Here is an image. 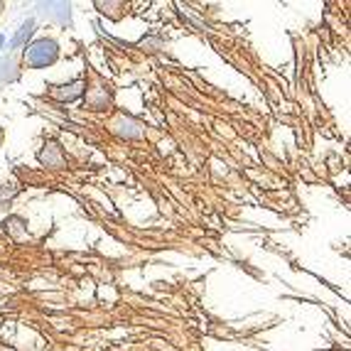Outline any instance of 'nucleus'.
Instances as JSON below:
<instances>
[{
  "label": "nucleus",
  "mask_w": 351,
  "mask_h": 351,
  "mask_svg": "<svg viewBox=\"0 0 351 351\" xmlns=\"http://www.w3.org/2000/svg\"><path fill=\"white\" fill-rule=\"evenodd\" d=\"M59 59V45L52 37H40V40L29 42L27 47H23V64L27 69H45L52 66Z\"/></svg>",
  "instance_id": "nucleus-1"
},
{
  "label": "nucleus",
  "mask_w": 351,
  "mask_h": 351,
  "mask_svg": "<svg viewBox=\"0 0 351 351\" xmlns=\"http://www.w3.org/2000/svg\"><path fill=\"white\" fill-rule=\"evenodd\" d=\"M84 91H86V84L82 79H76L71 84H64V86H49V96L59 104H71V101L82 99Z\"/></svg>",
  "instance_id": "nucleus-2"
},
{
  "label": "nucleus",
  "mask_w": 351,
  "mask_h": 351,
  "mask_svg": "<svg viewBox=\"0 0 351 351\" xmlns=\"http://www.w3.org/2000/svg\"><path fill=\"white\" fill-rule=\"evenodd\" d=\"M40 162L45 165V167H64L66 155H64V150H62V145L54 141L45 143L40 150Z\"/></svg>",
  "instance_id": "nucleus-3"
},
{
  "label": "nucleus",
  "mask_w": 351,
  "mask_h": 351,
  "mask_svg": "<svg viewBox=\"0 0 351 351\" xmlns=\"http://www.w3.org/2000/svg\"><path fill=\"white\" fill-rule=\"evenodd\" d=\"M113 133L116 135H121V138H141L143 135V125L135 121V118H130V116H125V113H118L116 116V121H113Z\"/></svg>",
  "instance_id": "nucleus-4"
},
{
  "label": "nucleus",
  "mask_w": 351,
  "mask_h": 351,
  "mask_svg": "<svg viewBox=\"0 0 351 351\" xmlns=\"http://www.w3.org/2000/svg\"><path fill=\"white\" fill-rule=\"evenodd\" d=\"M40 12L45 18L57 20L59 25H71V5L69 3H40Z\"/></svg>",
  "instance_id": "nucleus-5"
},
{
  "label": "nucleus",
  "mask_w": 351,
  "mask_h": 351,
  "mask_svg": "<svg viewBox=\"0 0 351 351\" xmlns=\"http://www.w3.org/2000/svg\"><path fill=\"white\" fill-rule=\"evenodd\" d=\"M35 18H27L23 25H20V29L12 35V40H10V45H8V54H15L20 47H27V40L32 35H35Z\"/></svg>",
  "instance_id": "nucleus-6"
},
{
  "label": "nucleus",
  "mask_w": 351,
  "mask_h": 351,
  "mask_svg": "<svg viewBox=\"0 0 351 351\" xmlns=\"http://www.w3.org/2000/svg\"><path fill=\"white\" fill-rule=\"evenodd\" d=\"M20 79V66L15 54H5L0 57V84H12Z\"/></svg>",
  "instance_id": "nucleus-7"
},
{
  "label": "nucleus",
  "mask_w": 351,
  "mask_h": 351,
  "mask_svg": "<svg viewBox=\"0 0 351 351\" xmlns=\"http://www.w3.org/2000/svg\"><path fill=\"white\" fill-rule=\"evenodd\" d=\"M3 228H5V234L15 241L27 236V221H25L23 217H8L5 221H3Z\"/></svg>",
  "instance_id": "nucleus-8"
},
{
  "label": "nucleus",
  "mask_w": 351,
  "mask_h": 351,
  "mask_svg": "<svg viewBox=\"0 0 351 351\" xmlns=\"http://www.w3.org/2000/svg\"><path fill=\"white\" fill-rule=\"evenodd\" d=\"M86 101L94 111H106L108 104H111V99H108V94H106V88H94V91L86 96Z\"/></svg>",
  "instance_id": "nucleus-9"
},
{
  "label": "nucleus",
  "mask_w": 351,
  "mask_h": 351,
  "mask_svg": "<svg viewBox=\"0 0 351 351\" xmlns=\"http://www.w3.org/2000/svg\"><path fill=\"white\" fill-rule=\"evenodd\" d=\"M15 194H18V187H15V184H3V187H0V209H3V206H8V202H12V197H15Z\"/></svg>",
  "instance_id": "nucleus-10"
},
{
  "label": "nucleus",
  "mask_w": 351,
  "mask_h": 351,
  "mask_svg": "<svg viewBox=\"0 0 351 351\" xmlns=\"http://www.w3.org/2000/svg\"><path fill=\"white\" fill-rule=\"evenodd\" d=\"M3 47H5V35H0V52H3Z\"/></svg>",
  "instance_id": "nucleus-11"
},
{
  "label": "nucleus",
  "mask_w": 351,
  "mask_h": 351,
  "mask_svg": "<svg viewBox=\"0 0 351 351\" xmlns=\"http://www.w3.org/2000/svg\"><path fill=\"white\" fill-rule=\"evenodd\" d=\"M0 351H18V349H12V346H0Z\"/></svg>",
  "instance_id": "nucleus-12"
},
{
  "label": "nucleus",
  "mask_w": 351,
  "mask_h": 351,
  "mask_svg": "<svg viewBox=\"0 0 351 351\" xmlns=\"http://www.w3.org/2000/svg\"><path fill=\"white\" fill-rule=\"evenodd\" d=\"M0 145H3V128H0Z\"/></svg>",
  "instance_id": "nucleus-13"
}]
</instances>
